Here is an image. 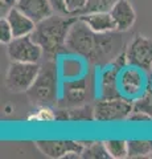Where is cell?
<instances>
[{
  "label": "cell",
  "instance_id": "1",
  "mask_svg": "<svg viewBox=\"0 0 152 159\" xmlns=\"http://www.w3.org/2000/svg\"><path fill=\"white\" fill-rule=\"evenodd\" d=\"M77 17L78 16L54 12L36 24L32 37L41 45L44 54L48 58H53L62 51H66L67 33Z\"/></svg>",
  "mask_w": 152,
  "mask_h": 159
},
{
  "label": "cell",
  "instance_id": "2",
  "mask_svg": "<svg viewBox=\"0 0 152 159\" xmlns=\"http://www.w3.org/2000/svg\"><path fill=\"white\" fill-rule=\"evenodd\" d=\"M28 99L35 106H50L57 101V74L52 61L40 68L38 76L27 92Z\"/></svg>",
  "mask_w": 152,
  "mask_h": 159
},
{
  "label": "cell",
  "instance_id": "3",
  "mask_svg": "<svg viewBox=\"0 0 152 159\" xmlns=\"http://www.w3.org/2000/svg\"><path fill=\"white\" fill-rule=\"evenodd\" d=\"M95 41L97 33L83 20L77 17L67 33L66 51L85 57L86 60H90L93 52H94Z\"/></svg>",
  "mask_w": 152,
  "mask_h": 159
},
{
  "label": "cell",
  "instance_id": "4",
  "mask_svg": "<svg viewBox=\"0 0 152 159\" xmlns=\"http://www.w3.org/2000/svg\"><path fill=\"white\" fill-rule=\"evenodd\" d=\"M41 65L32 62H12L6 73V88L11 93H27L38 76Z\"/></svg>",
  "mask_w": 152,
  "mask_h": 159
},
{
  "label": "cell",
  "instance_id": "5",
  "mask_svg": "<svg viewBox=\"0 0 152 159\" xmlns=\"http://www.w3.org/2000/svg\"><path fill=\"white\" fill-rule=\"evenodd\" d=\"M134 110V102L123 96L114 98H102L94 105V121L119 122L128 119Z\"/></svg>",
  "mask_w": 152,
  "mask_h": 159
},
{
  "label": "cell",
  "instance_id": "6",
  "mask_svg": "<svg viewBox=\"0 0 152 159\" xmlns=\"http://www.w3.org/2000/svg\"><path fill=\"white\" fill-rule=\"evenodd\" d=\"M7 56L12 62L40 64L44 56L41 45L33 40L32 34L15 37L7 45Z\"/></svg>",
  "mask_w": 152,
  "mask_h": 159
},
{
  "label": "cell",
  "instance_id": "7",
  "mask_svg": "<svg viewBox=\"0 0 152 159\" xmlns=\"http://www.w3.org/2000/svg\"><path fill=\"white\" fill-rule=\"evenodd\" d=\"M127 65L139 68L144 72L152 70V39L136 34L124 49Z\"/></svg>",
  "mask_w": 152,
  "mask_h": 159
},
{
  "label": "cell",
  "instance_id": "8",
  "mask_svg": "<svg viewBox=\"0 0 152 159\" xmlns=\"http://www.w3.org/2000/svg\"><path fill=\"white\" fill-rule=\"evenodd\" d=\"M36 146L45 157L60 159L81 158L85 143L76 141H37Z\"/></svg>",
  "mask_w": 152,
  "mask_h": 159
},
{
  "label": "cell",
  "instance_id": "9",
  "mask_svg": "<svg viewBox=\"0 0 152 159\" xmlns=\"http://www.w3.org/2000/svg\"><path fill=\"white\" fill-rule=\"evenodd\" d=\"M143 72L139 68L126 65L119 73L118 84H119V92L120 96L126 98L136 97L144 90V82L145 78L143 76Z\"/></svg>",
  "mask_w": 152,
  "mask_h": 159
},
{
  "label": "cell",
  "instance_id": "10",
  "mask_svg": "<svg viewBox=\"0 0 152 159\" xmlns=\"http://www.w3.org/2000/svg\"><path fill=\"white\" fill-rule=\"evenodd\" d=\"M109 12L115 23L116 31H119L122 33L126 31H130L136 21L135 8L128 0H118V2H115L114 6L110 8Z\"/></svg>",
  "mask_w": 152,
  "mask_h": 159
},
{
  "label": "cell",
  "instance_id": "11",
  "mask_svg": "<svg viewBox=\"0 0 152 159\" xmlns=\"http://www.w3.org/2000/svg\"><path fill=\"white\" fill-rule=\"evenodd\" d=\"M87 80H74V81H66L63 85V107H73L83 105L87 98Z\"/></svg>",
  "mask_w": 152,
  "mask_h": 159
},
{
  "label": "cell",
  "instance_id": "12",
  "mask_svg": "<svg viewBox=\"0 0 152 159\" xmlns=\"http://www.w3.org/2000/svg\"><path fill=\"white\" fill-rule=\"evenodd\" d=\"M16 8L29 16L36 24L54 13L50 0H19Z\"/></svg>",
  "mask_w": 152,
  "mask_h": 159
},
{
  "label": "cell",
  "instance_id": "13",
  "mask_svg": "<svg viewBox=\"0 0 152 159\" xmlns=\"http://www.w3.org/2000/svg\"><path fill=\"white\" fill-rule=\"evenodd\" d=\"M81 20H83L95 33H107L116 31L115 23L109 11H98V12H87L80 15Z\"/></svg>",
  "mask_w": 152,
  "mask_h": 159
},
{
  "label": "cell",
  "instance_id": "14",
  "mask_svg": "<svg viewBox=\"0 0 152 159\" xmlns=\"http://www.w3.org/2000/svg\"><path fill=\"white\" fill-rule=\"evenodd\" d=\"M6 17L8 20L9 25L12 28L15 37H21V36L32 34L33 31H35V28H36V23L16 7L12 8L11 11L6 15Z\"/></svg>",
  "mask_w": 152,
  "mask_h": 159
},
{
  "label": "cell",
  "instance_id": "15",
  "mask_svg": "<svg viewBox=\"0 0 152 159\" xmlns=\"http://www.w3.org/2000/svg\"><path fill=\"white\" fill-rule=\"evenodd\" d=\"M128 143V158H151L152 155V141L148 139H130Z\"/></svg>",
  "mask_w": 152,
  "mask_h": 159
},
{
  "label": "cell",
  "instance_id": "16",
  "mask_svg": "<svg viewBox=\"0 0 152 159\" xmlns=\"http://www.w3.org/2000/svg\"><path fill=\"white\" fill-rule=\"evenodd\" d=\"M81 158L107 159V158H110V154L105 146V142H89L87 145H85V147H83Z\"/></svg>",
  "mask_w": 152,
  "mask_h": 159
},
{
  "label": "cell",
  "instance_id": "17",
  "mask_svg": "<svg viewBox=\"0 0 152 159\" xmlns=\"http://www.w3.org/2000/svg\"><path fill=\"white\" fill-rule=\"evenodd\" d=\"M105 146L110 154V158H128V143L124 139H109V141H105Z\"/></svg>",
  "mask_w": 152,
  "mask_h": 159
},
{
  "label": "cell",
  "instance_id": "18",
  "mask_svg": "<svg viewBox=\"0 0 152 159\" xmlns=\"http://www.w3.org/2000/svg\"><path fill=\"white\" fill-rule=\"evenodd\" d=\"M134 110L147 114L152 119V90H147L134 101Z\"/></svg>",
  "mask_w": 152,
  "mask_h": 159
},
{
  "label": "cell",
  "instance_id": "19",
  "mask_svg": "<svg viewBox=\"0 0 152 159\" xmlns=\"http://www.w3.org/2000/svg\"><path fill=\"white\" fill-rule=\"evenodd\" d=\"M28 119L37 122H50L56 119V111L50 109V106H38L37 111H35L32 116H29Z\"/></svg>",
  "mask_w": 152,
  "mask_h": 159
},
{
  "label": "cell",
  "instance_id": "20",
  "mask_svg": "<svg viewBox=\"0 0 152 159\" xmlns=\"http://www.w3.org/2000/svg\"><path fill=\"white\" fill-rule=\"evenodd\" d=\"M89 0H65V12L72 16H80L83 13Z\"/></svg>",
  "mask_w": 152,
  "mask_h": 159
},
{
  "label": "cell",
  "instance_id": "21",
  "mask_svg": "<svg viewBox=\"0 0 152 159\" xmlns=\"http://www.w3.org/2000/svg\"><path fill=\"white\" fill-rule=\"evenodd\" d=\"M118 0H89L83 13L87 12H98V11H110Z\"/></svg>",
  "mask_w": 152,
  "mask_h": 159
},
{
  "label": "cell",
  "instance_id": "22",
  "mask_svg": "<svg viewBox=\"0 0 152 159\" xmlns=\"http://www.w3.org/2000/svg\"><path fill=\"white\" fill-rule=\"evenodd\" d=\"M13 39H15L13 31L11 25H9L7 17L2 16V19H0V43L4 44V45H8Z\"/></svg>",
  "mask_w": 152,
  "mask_h": 159
},
{
  "label": "cell",
  "instance_id": "23",
  "mask_svg": "<svg viewBox=\"0 0 152 159\" xmlns=\"http://www.w3.org/2000/svg\"><path fill=\"white\" fill-rule=\"evenodd\" d=\"M19 0H0V15L6 16L12 8L17 6Z\"/></svg>",
  "mask_w": 152,
  "mask_h": 159
},
{
  "label": "cell",
  "instance_id": "24",
  "mask_svg": "<svg viewBox=\"0 0 152 159\" xmlns=\"http://www.w3.org/2000/svg\"><path fill=\"white\" fill-rule=\"evenodd\" d=\"M127 121H134V122H152L151 117H148L147 114L138 111V110H132V113L130 114V117Z\"/></svg>",
  "mask_w": 152,
  "mask_h": 159
},
{
  "label": "cell",
  "instance_id": "25",
  "mask_svg": "<svg viewBox=\"0 0 152 159\" xmlns=\"http://www.w3.org/2000/svg\"><path fill=\"white\" fill-rule=\"evenodd\" d=\"M50 3H52V7H53V9H54V12L66 15V12H65V0H50Z\"/></svg>",
  "mask_w": 152,
  "mask_h": 159
},
{
  "label": "cell",
  "instance_id": "26",
  "mask_svg": "<svg viewBox=\"0 0 152 159\" xmlns=\"http://www.w3.org/2000/svg\"><path fill=\"white\" fill-rule=\"evenodd\" d=\"M151 158H152V155H151Z\"/></svg>",
  "mask_w": 152,
  "mask_h": 159
}]
</instances>
